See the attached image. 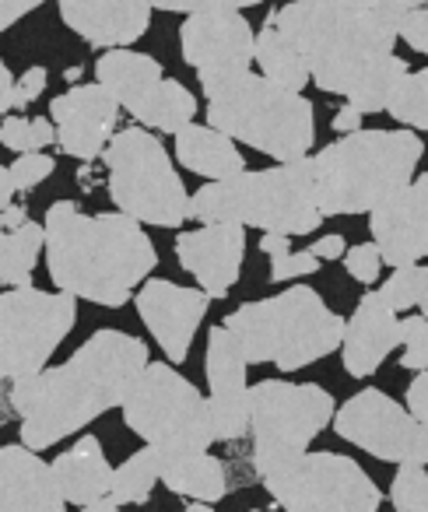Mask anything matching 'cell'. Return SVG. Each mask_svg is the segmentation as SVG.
<instances>
[{
	"mask_svg": "<svg viewBox=\"0 0 428 512\" xmlns=\"http://www.w3.org/2000/svg\"><path fill=\"white\" fill-rule=\"evenodd\" d=\"M176 158L183 169L207 179H232L239 172H246V158L236 148V137L211 127V123L207 127L186 123L176 134Z\"/></svg>",
	"mask_w": 428,
	"mask_h": 512,
	"instance_id": "cell-26",
	"label": "cell"
},
{
	"mask_svg": "<svg viewBox=\"0 0 428 512\" xmlns=\"http://www.w3.org/2000/svg\"><path fill=\"white\" fill-rule=\"evenodd\" d=\"M53 169H57V162H53L50 155H43V151H25V155H18L8 169H0V207L15 204V193L39 186L46 176H53Z\"/></svg>",
	"mask_w": 428,
	"mask_h": 512,
	"instance_id": "cell-31",
	"label": "cell"
},
{
	"mask_svg": "<svg viewBox=\"0 0 428 512\" xmlns=\"http://www.w3.org/2000/svg\"><path fill=\"white\" fill-rule=\"evenodd\" d=\"M397 344H400L397 309L379 292H365L358 299L351 320L344 323V341H341L344 372L355 379H369Z\"/></svg>",
	"mask_w": 428,
	"mask_h": 512,
	"instance_id": "cell-22",
	"label": "cell"
},
{
	"mask_svg": "<svg viewBox=\"0 0 428 512\" xmlns=\"http://www.w3.org/2000/svg\"><path fill=\"white\" fill-rule=\"evenodd\" d=\"M400 39H404L414 53H425L428 57V0L418 11H411V18H407L404 29H400Z\"/></svg>",
	"mask_w": 428,
	"mask_h": 512,
	"instance_id": "cell-41",
	"label": "cell"
},
{
	"mask_svg": "<svg viewBox=\"0 0 428 512\" xmlns=\"http://www.w3.org/2000/svg\"><path fill=\"white\" fill-rule=\"evenodd\" d=\"M390 502L400 512H428V470L425 463H397L390 484Z\"/></svg>",
	"mask_w": 428,
	"mask_h": 512,
	"instance_id": "cell-34",
	"label": "cell"
},
{
	"mask_svg": "<svg viewBox=\"0 0 428 512\" xmlns=\"http://www.w3.org/2000/svg\"><path fill=\"white\" fill-rule=\"evenodd\" d=\"M78 323V295L39 292L32 285L0 295V376L8 383L46 369L53 351Z\"/></svg>",
	"mask_w": 428,
	"mask_h": 512,
	"instance_id": "cell-11",
	"label": "cell"
},
{
	"mask_svg": "<svg viewBox=\"0 0 428 512\" xmlns=\"http://www.w3.org/2000/svg\"><path fill=\"white\" fill-rule=\"evenodd\" d=\"M257 64L260 74H267L285 88H295V92H302L313 81L302 50L274 22H264V29L257 32Z\"/></svg>",
	"mask_w": 428,
	"mask_h": 512,
	"instance_id": "cell-27",
	"label": "cell"
},
{
	"mask_svg": "<svg viewBox=\"0 0 428 512\" xmlns=\"http://www.w3.org/2000/svg\"><path fill=\"white\" fill-rule=\"evenodd\" d=\"M144 221L116 207L113 214H81L74 200L46 211V271L60 292L95 306L120 309L155 271L158 253Z\"/></svg>",
	"mask_w": 428,
	"mask_h": 512,
	"instance_id": "cell-3",
	"label": "cell"
},
{
	"mask_svg": "<svg viewBox=\"0 0 428 512\" xmlns=\"http://www.w3.org/2000/svg\"><path fill=\"white\" fill-rule=\"evenodd\" d=\"M179 50L197 78H222V74L250 71L257 60V36L243 11H193L179 29Z\"/></svg>",
	"mask_w": 428,
	"mask_h": 512,
	"instance_id": "cell-15",
	"label": "cell"
},
{
	"mask_svg": "<svg viewBox=\"0 0 428 512\" xmlns=\"http://www.w3.org/2000/svg\"><path fill=\"white\" fill-rule=\"evenodd\" d=\"M369 232L376 239L383 264L404 267L428 256V172L369 211Z\"/></svg>",
	"mask_w": 428,
	"mask_h": 512,
	"instance_id": "cell-20",
	"label": "cell"
},
{
	"mask_svg": "<svg viewBox=\"0 0 428 512\" xmlns=\"http://www.w3.org/2000/svg\"><path fill=\"white\" fill-rule=\"evenodd\" d=\"M421 313L428 316V292H425V299H421Z\"/></svg>",
	"mask_w": 428,
	"mask_h": 512,
	"instance_id": "cell-51",
	"label": "cell"
},
{
	"mask_svg": "<svg viewBox=\"0 0 428 512\" xmlns=\"http://www.w3.org/2000/svg\"><path fill=\"white\" fill-rule=\"evenodd\" d=\"M53 120V116H50ZM46 116H4L0 123V144L15 155H25V151H43L57 141V123H50Z\"/></svg>",
	"mask_w": 428,
	"mask_h": 512,
	"instance_id": "cell-32",
	"label": "cell"
},
{
	"mask_svg": "<svg viewBox=\"0 0 428 512\" xmlns=\"http://www.w3.org/2000/svg\"><path fill=\"white\" fill-rule=\"evenodd\" d=\"M425 0H362V15L369 18L372 25H379V29L393 32V36L400 39V29H404V22L411 18V11H418Z\"/></svg>",
	"mask_w": 428,
	"mask_h": 512,
	"instance_id": "cell-36",
	"label": "cell"
},
{
	"mask_svg": "<svg viewBox=\"0 0 428 512\" xmlns=\"http://www.w3.org/2000/svg\"><path fill=\"white\" fill-rule=\"evenodd\" d=\"M379 267H383V253H379L376 239L344 249V271H348L355 281H362V285H376Z\"/></svg>",
	"mask_w": 428,
	"mask_h": 512,
	"instance_id": "cell-37",
	"label": "cell"
},
{
	"mask_svg": "<svg viewBox=\"0 0 428 512\" xmlns=\"http://www.w3.org/2000/svg\"><path fill=\"white\" fill-rule=\"evenodd\" d=\"M207 95V123L236 137L246 148L271 155L274 162L306 158L316 141L313 102L267 74L236 71L222 78H200Z\"/></svg>",
	"mask_w": 428,
	"mask_h": 512,
	"instance_id": "cell-5",
	"label": "cell"
},
{
	"mask_svg": "<svg viewBox=\"0 0 428 512\" xmlns=\"http://www.w3.org/2000/svg\"><path fill=\"white\" fill-rule=\"evenodd\" d=\"M425 292H428V267L421 264V260H418V264L393 267L390 281H383V288H379V295H383V299L390 302L397 313L421 306Z\"/></svg>",
	"mask_w": 428,
	"mask_h": 512,
	"instance_id": "cell-33",
	"label": "cell"
},
{
	"mask_svg": "<svg viewBox=\"0 0 428 512\" xmlns=\"http://www.w3.org/2000/svg\"><path fill=\"white\" fill-rule=\"evenodd\" d=\"M425 144L411 127L351 130L313 155V186L323 218L369 214L414 179Z\"/></svg>",
	"mask_w": 428,
	"mask_h": 512,
	"instance_id": "cell-4",
	"label": "cell"
},
{
	"mask_svg": "<svg viewBox=\"0 0 428 512\" xmlns=\"http://www.w3.org/2000/svg\"><path fill=\"white\" fill-rule=\"evenodd\" d=\"M36 453L25 442L0 449V512H60L67 505L53 463Z\"/></svg>",
	"mask_w": 428,
	"mask_h": 512,
	"instance_id": "cell-23",
	"label": "cell"
},
{
	"mask_svg": "<svg viewBox=\"0 0 428 512\" xmlns=\"http://www.w3.org/2000/svg\"><path fill=\"white\" fill-rule=\"evenodd\" d=\"M309 249H313V253L320 256V260H341L344 249H348V246H344V235L330 232V235H323V239H316Z\"/></svg>",
	"mask_w": 428,
	"mask_h": 512,
	"instance_id": "cell-44",
	"label": "cell"
},
{
	"mask_svg": "<svg viewBox=\"0 0 428 512\" xmlns=\"http://www.w3.org/2000/svg\"><path fill=\"white\" fill-rule=\"evenodd\" d=\"M407 407L421 425H428V369H421L407 386Z\"/></svg>",
	"mask_w": 428,
	"mask_h": 512,
	"instance_id": "cell-42",
	"label": "cell"
},
{
	"mask_svg": "<svg viewBox=\"0 0 428 512\" xmlns=\"http://www.w3.org/2000/svg\"><path fill=\"white\" fill-rule=\"evenodd\" d=\"M190 218L197 221H239L260 232L309 235L323 225L316 204L313 158L278 162L274 169L239 172L232 179H211L190 197Z\"/></svg>",
	"mask_w": 428,
	"mask_h": 512,
	"instance_id": "cell-6",
	"label": "cell"
},
{
	"mask_svg": "<svg viewBox=\"0 0 428 512\" xmlns=\"http://www.w3.org/2000/svg\"><path fill=\"white\" fill-rule=\"evenodd\" d=\"M271 498L288 512H376L383 491L351 456L302 453L288 467L260 477Z\"/></svg>",
	"mask_w": 428,
	"mask_h": 512,
	"instance_id": "cell-12",
	"label": "cell"
},
{
	"mask_svg": "<svg viewBox=\"0 0 428 512\" xmlns=\"http://www.w3.org/2000/svg\"><path fill=\"white\" fill-rule=\"evenodd\" d=\"M64 78H67V81H78V78H81V67H67Z\"/></svg>",
	"mask_w": 428,
	"mask_h": 512,
	"instance_id": "cell-50",
	"label": "cell"
},
{
	"mask_svg": "<svg viewBox=\"0 0 428 512\" xmlns=\"http://www.w3.org/2000/svg\"><path fill=\"white\" fill-rule=\"evenodd\" d=\"M120 99L102 81L95 85H74L71 92L50 102V116L57 120V144L64 155L95 162L113 141L116 120H120Z\"/></svg>",
	"mask_w": 428,
	"mask_h": 512,
	"instance_id": "cell-19",
	"label": "cell"
},
{
	"mask_svg": "<svg viewBox=\"0 0 428 512\" xmlns=\"http://www.w3.org/2000/svg\"><path fill=\"white\" fill-rule=\"evenodd\" d=\"M344 323L313 288H285L281 295L246 302L225 327L239 337L250 365H274L278 372H295L320 358L334 355L344 341Z\"/></svg>",
	"mask_w": 428,
	"mask_h": 512,
	"instance_id": "cell-7",
	"label": "cell"
},
{
	"mask_svg": "<svg viewBox=\"0 0 428 512\" xmlns=\"http://www.w3.org/2000/svg\"><path fill=\"white\" fill-rule=\"evenodd\" d=\"M109 172V200L130 218L158 228H179L190 218V197L169 151L144 127L113 134L102 151Z\"/></svg>",
	"mask_w": 428,
	"mask_h": 512,
	"instance_id": "cell-8",
	"label": "cell"
},
{
	"mask_svg": "<svg viewBox=\"0 0 428 512\" xmlns=\"http://www.w3.org/2000/svg\"><path fill=\"white\" fill-rule=\"evenodd\" d=\"M144 365L148 344L141 337L99 330L64 365L11 383L8 404L22 421V442L32 449H50L92 425L99 414L123 407Z\"/></svg>",
	"mask_w": 428,
	"mask_h": 512,
	"instance_id": "cell-1",
	"label": "cell"
},
{
	"mask_svg": "<svg viewBox=\"0 0 428 512\" xmlns=\"http://www.w3.org/2000/svg\"><path fill=\"white\" fill-rule=\"evenodd\" d=\"M158 453V477L172 495H183L186 502H222L229 491V477H225V463L211 456L207 449H162Z\"/></svg>",
	"mask_w": 428,
	"mask_h": 512,
	"instance_id": "cell-24",
	"label": "cell"
},
{
	"mask_svg": "<svg viewBox=\"0 0 428 512\" xmlns=\"http://www.w3.org/2000/svg\"><path fill=\"white\" fill-rule=\"evenodd\" d=\"M15 74H11V67L8 64H0V88H4V92H0V113L8 116L11 109H15Z\"/></svg>",
	"mask_w": 428,
	"mask_h": 512,
	"instance_id": "cell-45",
	"label": "cell"
},
{
	"mask_svg": "<svg viewBox=\"0 0 428 512\" xmlns=\"http://www.w3.org/2000/svg\"><path fill=\"white\" fill-rule=\"evenodd\" d=\"M53 474L60 481L67 505H95L99 498H106L113 491V474L106 453H102V442L95 435H81L67 453H60L53 460Z\"/></svg>",
	"mask_w": 428,
	"mask_h": 512,
	"instance_id": "cell-25",
	"label": "cell"
},
{
	"mask_svg": "<svg viewBox=\"0 0 428 512\" xmlns=\"http://www.w3.org/2000/svg\"><path fill=\"white\" fill-rule=\"evenodd\" d=\"M400 344H404V355L400 365L411 372L428 369V316H404L400 320Z\"/></svg>",
	"mask_w": 428,
	"mask_h": 512,
	"instance_id": "cell-35",
	"label": "cell"
},
{
	"mask_svg": "<svg viewBox=\"0 0 428 512\" xmlns=\"http://www.w3.org/2000/svg\"><path fill=\"white\" fill-rule=\"evenodd\" d=\"M46 249V221H25L18 228H4L0 235V285L4 288H22L32 285L39 253Z\"/></svg>",
	"mask_w": 428,
	"mask_h": 512,
	"instance_id": "cell-28",
	"label": "cell"
},
{
	"mask_svg": "<svg viewBox=\"0 0 428 512\" xmlns=\"http://www.w3.org/2000/svg\"><path fill=\"white\" fill-rule=\"evenodd\" d=\"M320 267H323V260L313 253V249H302V253H292V249H288L285 256H271V281L281 285V281L306 278V274H316Z\"/></svg>",
	"mask_w": 428,
	"mask_h": 512,
	"instance_id": "cell-38",
	"label": "cell"
},
{
	"mask_svg": "<svg viewBox=\"0 0 428 512\" xmlns=\"http://www.w3.org/2000/svg\"><path fill=\"white\" fill-rule=\"evenodd\" d=\"M43 0H0V29H11L18 18L32 15Z\"/></svg>",
	"mask_w": 428,
	"mask_h": 512,
	"instance_id": "cell-43",
	"label": "cell"
},
{
	"mask_svg": "<svg viewBox=\"0 0 428 512\" xmlns=\"http://www.w3.org/2000/svg\"><path fill=\"white\" fill-rule=\"evenodd\" d=\"M95 78L120 99V106L141 127L179 134L197 116V99L186 92L183 81L165 78L162 64L148 53H134L130 46H113L95 64Z\"/></svg>",
	"mask_w": 428,
	"mask_h": 512,
	"instance_id": "cell-13",
	"label": "cell"
},
{
	"mask_svg": "<svg viewBox=\"0 0 428 512\" xmlns=\"http://www.w3.org/2000/svg\"><path fill=\"white\" fill-rule=\"evenodd\" d=\"M306 4H320V8H341V11H362V0H306Z\"/></svg>",
	"mask_w": 428,
	"mask_h": 512,
	"instance_id": "cell-49",
	"label": "cell"
},
{
	"mask_svg": "<svg viewBox=\"0 0 428 512\" xmlns=\"http://www.w3.org/2000/svg\"><path fill=\"white\" fill-rule=\"evenodd\" d=\"M155 11H176V15H193V11H243L253 8V4H264V0H151Z\"/></svg>",
	"mask_w": 428,
	"mask_h": 512,
	"instance_id": "cell-39",
	"label": "cell"
},
{
	"mask_svg": "<svg viewBox=\"0 0 428 512\" xmlns=\"http://www.w3.org/2000/svg\"><path fill=\"white\" fill-rule=\"evenodd\" d=\"M260 249H264L267 256H285L288 249H292V235H288V232H264Z\"/></svg>",
	"mask_w": 428,
	"mask_h": 512,
	"instance_id": "cell-47",
	"label": "cell"
},
{
	"mask_svg": "<svg viewBox=\"0 0 428 512\" xmlns=\"http://www.w3.org/2000/svg\"><path fill=\"white\" fill-rule=\"evenodd\" d=\"M158 481H162V477H158V453L151 442H144V449L130 453L127 460L116 467L109 498L116 502V509H120V505H141L151 498V488H155Z\"/></svg>",
	"mask_w": 428,
	"mask_h": 512,
	"instance_id": "cell-29",
	"label": "cell"
},
{
	"mask_svg": "<svg viewBox=\"0 0 428 512\" xmlns=\"http://www.w3.org/2000/svg\"><path fill=\"white\" fill-rule=\"evenodd\" d=\"M176 260L197 278L211 299H225L236 288L246 260V225L239 221H200V228L176 235Z\"/></svg>",
	"mask_w": 428,
	"mask_h": 512,
	"instance_id": "cell-18",
	"label": "cell"
},
{
	"mask_svg": "<svg viewBox=\"0 0 428 512\" xmlns=\"http://www.w3.org/2000/svg\"><path fill=\"white\" fill-rule=\"evenodd\" d=\"M334 397L316 383L264 379L250 386L253 467L260 477L288 467L309 449V442L334 425Z\"/></svg>",
	"mask_w": 428,
	"mask_h": 512,
	"instance_id": "cell-9",
	"label": "cell"
},
{
	"mask_svg": "<svg viewBox=\"0 0 428 512\" xmlns=\"http://www.w3.org/2000/svg\"><path fill=\"white\" fill-rule=\"evenodd\" d=\"M334 432L383 463H425L428 467V425H421L411 407H400L383 390L369 386L355 393L334 414Z\"/></svg>",
	"mask_w": 428,
	"mask_h": 512,
	"instance_id": "cell-14",
	"label": "cell"
},
{
	"mask_svg": "<svg viewBox=\"0 0 428 512\" xmlns=\"http://www.w3.org/2000/svg\"><path fill=\"white\" fill-rule=\"evenodd\" d=\"M120 411L130 432L151 446L211 449V442H218L207 397L165 362L144 365Z\"/></svg>",
	"mask_w": 428,
	"mask_h": 512,
	"instance_id": "cell-10",
	"label": "cell"
},
{
	"mask_svg": "<svg viewBox=\"0 0 428 512\" xmlns=\"http://www.w3.org/2000/svg\"><path fill=\"white\" fill-rule=\"evenodd\" d=\"M29 221V211H25L22 204H8L4 211H0V228H18Z\"/></svg>",
	"mask_w": 428,
	"mask_h": 512,
	"instance_id": "cell-48",
	"label": "cell"
},
{
	"mask_svg": "<svg viewBox=\"0 0 428 512\" xmlns=\"http://www.w3.org/2000/svg\"><path fill=\"white\" fill-rule=\"evenodd\" d=\"M207 404H211L214 439L236 442L250 432V386H246L243 344L229 327H211L207 334Z\"/></svg>",
	"mask_w": 428,
	"mask_h": 512,
	"instance_id": "cell-16",
	"label": "cell"
},
{
	"mask_svg": "<svg viewBox=\"0 0 428 512\" xmlns=\"http://www.w3.org/2000/svg\"><path fill=\"white\" fill-rule=\"evenodd\" d=\"M267 22L299 46L320 92L344 95L362 113H386L407 74V60L393 53V32L372 25L362 11L320 8L306 0L271 11Z\"/></svg>",
	"mask_w": 428,
	"mask_h": 512,
	"instance_id": "cell-2",
	"label": "cell"
},
{
	"mask_svg": "<svg viewBox=\"0 0 428 512\" xmlns=\"http://www.w3.org/2000/svg\"><path fill=\"white\" fill-rule=\"evenodd\" d=\"M57 4L67 29L99 50L134 46L148 32L155 11L151 0H57Z\"/></svg>",
	"mask_w": 428,
	"mask_h": 512,
	"instance_id": "cell-21",
	"label": "cell"
},
{
	"mask_svg": "<svg viewBox=\"0 0 428 512\" xmlns=\"http://www.w3.org/2000/svg\"><path fill=\"white\" fill-rule=\"evenodd\" d=\"M46 81H50L46 67H29V71H25L22 78H18V85H15V109L32 106V102L46 92Z\"/></svg>",
	"mask_w": 428,
	"mask_h": 512,
	"instance_id": "cell-40",
	"label": "cell"
},
{
	"mask_svg": "<svg viewBox=\"0 0 428 512\" xmlns=\"http://www.w3.org/2000/svg\"><path fill=\"white\" fill-rule=\"evenodd\" d=\"M137 316L144 320L148 334L158 341L172 365H183L190 358V344L197 337V327L204 323L211 295L204 288H183L176 281L151 278L134 295Z\"/></svg>",
	"mask_w": 428,
	"mask_h": 512,
	"instance_id": "cell-17",
	"label": "cell"
},
{
	"mask_svg": "<svg viewBox=\"0 0 428 512\" xmlns=\"http://www.w3.org/2000/svg\"><path fill=\"white\" fill-rule=\"evenodd\" d=\"M362 116H365L362 109L348 102V106H344L330 123H334V130H341V134H351V130H362Z\"/></svg>",
	"mask_w": 428,
	"mask_h": 512,
	"instance_id": "cell-46",
	"label": "cell"
},
{
	"mask_svg": "<svg viewBox=\"0 0 428 512\" xmlns=\"http://www.w3.org/2000/svg\"><path fill=\"white\" fill-rule=\"evenodd\" d=\"M386 113L411 130H428V67L425 71L404 74V81L393 92Z\"/></svg>",
	"mask_w": 428,
	"mask_h": 512,
	"instance_id": "cell-30",
	"label": "cell"
}]
</instances>
